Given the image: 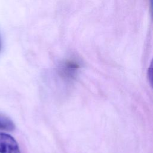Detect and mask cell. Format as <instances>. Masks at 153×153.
Listing matches in <instances>:
<instances>
[{
	"mask_svg": "<svg viewBox=\"0 0 153 153\" xmlns=\"http://www.w3.org/2000/svg\"><path fill=\"white\" fill-rule=\"evenodd\" d=\"M79 68V61L75 58H70L65 60L60 65L59 74L65 79H74L75 78Z\"/></svg>",
	"mask_w": 153,
	"mask_h": 153,
	"instance_id": "obj_1",
	"label": "cell"
},
{
	"mask_svg": "<svg viewBox=\"0 0 153 153\" xmlns=\"http://www.w3.org/2000/svg\"><path fill=\"white\" fill-rule=\"evenodd\" d=\"M2 39H1V35H0V51L2 49Z\"/></svg>",
	"mask_w": 153,
	"mask_h": 153,
	"instance_id": "obj_6",
	"label": "cell"
},
{
	"mask_svg": "<svg viewBox=\"0 0 153 153\" xmlns=\"http://www.w3.org/2000/svg\"><path fill=\"white\" fill-rule=\"evenodd\" d=\"M0 153H20L17 142L8 134L0 133Z\"/></svg>",
	"mask_w": 153,
	"mask_h": 153,
	"instance_id": "obj_2",
	"label": "cell"
},
{
	"mask_svg": "<svg viewBox=\"0 0 153 153\" xmlns=\"http://www.w3.org/2000/svg\"><path fill=\"white\" fill-rule=\"evenodd\" d=\"M14 128L13 121L7 117L0 115V130L12 131Z\"/></svg>",
	"mask_w": 153,
	"mask_h": 153,
	"instance_id": "obj_3",
	"label": "cell"
},
{
	"mask_svg": "<svg viewBox=\"0 0 153 153\" xmlns=\"http://www.w3.org/2000/svg\"><path fill=\"white\" fill-rule=\"evenodd\" d=\"M150 4H151V13H152V19H153V0H150Z\"/></svg>",
	"mask_w": 153,
	"mask_h": 153,
	"instance_id": "obj_5",
	"label": "cell"
},
{
	"mask_svg": "<svg viewBox=\"0 0 153 153\" xmlns=\"http://www.w3.org/2000/svg\"><path fill=\"white\" fill-rule=\"evenodd\" d=\"M148 78L149 82L153 88V59L150 63L148 70Z\"/></svg>",
	"mask_w": 153,
	"mask_h": 153,
	"instance_id": "obj_4",
	"label": "cell"
}]
</instances>
